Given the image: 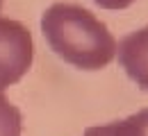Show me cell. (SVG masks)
Here are the masks:
<instances>
[{
    "instance_id": "cell-6",
    "label": "cell",
    "mask_w": 148,
    "mask_h": 136,
    "mask_svg": "<svg viewBox=\"0 0 148 136\" xmlns=\"http://www.w3.org/2000/svg\"><path fill=\"white\" fill-rule=\"evenodd\" d=\"M91 2H96L103 9H125V7H130L137 0H91Z\"/></svg>"
},
{
    "instance_id": "cell-4",
    "label": "cell",
    "mask_w": 148,
    "mask_h": 136,
    "mask_svg": "<svg viewBox=\"0 0 148 136\" xmlns=\"http://www.w3.org/2000/svg\"><path fill=\"white\" fill-rule=\"evenodd\" d=\"M82 136H148V107L123 120L87 127Z\"/></svg>"
},
{
    "instance_id": "cell-5",
    "label": "cell",
    "mask_w": 148,
    "mask_h": 136,
    "mask_svg": "<svg viewBox=\"0 0 148 136\" xmlns=\"http://www.w3.org/2000/svg\"><path fill=\"white\" fill-rule=\"evenodd\" d=\"M23 134V114L16 104H12L5 93H0V136Z\"/></svg>"
},
{
    "instance_id": "cell-1",
    "label": "cell",
    "mask_w": 148,
    "mask_h": 136,
    "mask_svg": "<svg viewBox=\"0 0 148 136\" xmlns=\"http://www.w3.org/2000/svg\"><path fill=\"white\" fill-rule=\"evenodd\" d=\"M41 34L57 57L80 70L105 68L119 45L107 25L75 2H53L41 14Z\"/></svg>"
},
{
    "instance_id": "cell-2",
    "label": "cell",
    "mask_w": 148,
    "mask_h": 136,
    "mask_svg": "<svg viewBox=\"0 0 148 136\" xmlns=\"http://www.w3.org/2000/svg\"><path fill=\"white\" fill-rule=\"evenodd\" d=\"M34 59V41L30 30L14 18L0 16V93L27 75Z\"/></svg>"
},
{
    "instance_id": "cell-3",
    "label": "cell",
    "mask_w": 148,
    "mask_h": 136,
    "mask_svg": "<svg viewBox=\"0 0 148 136\" xmlns=\"http://www.w3.org/2000/svg\"><path fill=\"white\" fill-rule=\"evenodd\" d=\"M116 52L125 75L137 84V89L148 93V25L123 37Z\"/></svg>"
},
{
    "instance_id": "cell-7",
    "label": "cell",
    "mask_w": 148,
    "mask_h": 136,
    "mask_svg": "<svg viewBox=\"0 0 148 136\" xmlns=\"http://www.w3.org/2000/svg\"><path fill=\"white\" fill-rule=\"evenodd\" d=\"M0 7H2V0H0Z\"/></svg>"
}]
</instances>
